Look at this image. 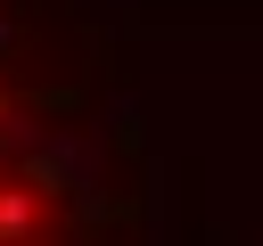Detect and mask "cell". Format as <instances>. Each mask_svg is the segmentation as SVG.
I'll return each mask as SVG.
<instances>
[{"instance_id":"1","label":"cell","mask_w":263,"mask_h":246,"mask_svg":"<svg viewBox=\"0 0 263 246\" xmlns=\"http://www.w3.org/2000/svg\"><path fill=\"white\" fill-rule=\"evenodd\" d=\"M148 139L82 0H0V246H148Z\"/></svg>"}]
</instances>
